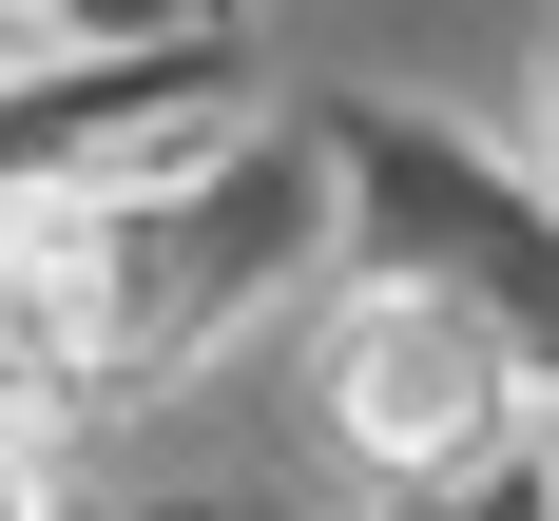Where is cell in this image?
Segmentation results:
<instances>
[{
  "mask_svg": "<svg viewBox=\"0 0 559 521\" xmlns=\"http://www.w3.org/2000/svg\"><path fill=\"white\" fill-rule=\"evenodd\" d=\"M58 39H135V20H155V0H39Z\"/></svg>",
  "mask_w": 559,
  "mask_h": 521,
  "instance_id": "3957f363",
  "label": "cell"
},
{
  "mask_svg": "<svg viewBox=\"0 0 559 521\" xmlns=\"http://www.w3.org/2000/svg\"><path fill=\"white\" fill-rule=\"evenodd\" d=\"M309 425H329V463H367V483H483V463L540 425V367H521L463 289L347 271L329 329H309Z\"/></svg>",
  "mask_w": 559,
  "mask_h": 521,
  "instance_id": "6da1fadb",
  "label": "cell"
},
{
  "mask_svg": "<svg viewBox=\"0 0 559 521\" xmlns=\"http://www.w3.org/2000/svg\"><path fill=\"white\" fill-rule=\"evenodd\" d=\"M0 521H39V483H20V463H0Z\"/></svg>",
  "mask_w": 559,
  "mask_h": 521,
  "instance_id": "277c9868",
  "label": "cell"
},
{
  "mask_svg": "<svg viewBox=\"0 0 559 521\" xmlns=\"http://www.w3.org/2000/svg\"><path fill=\"white\" fill-rule=\"evenodd\" d=\"M58 58H97V39H58L39 0H0V78H58Z\"/></svg>",
  "mask_w": 559,
  "mask_h": 521,
  "instance_id": "7a4b0ae2",
  "label": "cell"
},
{
  "mask_svg": "<svg viewBox=\"0 0 559 521\" xmlns=\"http://www.w3.org/2000/svg\"><path fill=\"white\" fill-rule=\"evenodd\" d=\"M540 97H559V58H540Z\"/></svg>",
  "mask_w": 559,
  "mask_h": 521,
  "instance_id": "8992f818",
  "label": "cell"
},
{
  "mask_svg": "<svg viewBox=\"0 0 559 521\" xmlns=\"http://www.w3.org/2000/svg\"><path fill=\"white\" fill-rule=\"evenodd\" d=\"M521 445H540V483H559V405H540V425H521Z\"/></svg>",
  "mask_w": 559,
  "mask_h": 521,
  "instance_id": "5b68a950",
  "label": "cell"
}]
</instances>
